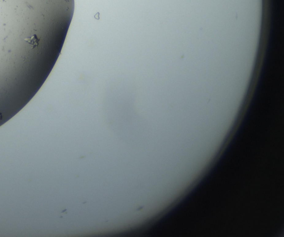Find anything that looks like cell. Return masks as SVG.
I'll use <instances>...</instances> for the list:
<instances>
[{
    "label": "cell",
    "instance_id": "cell-1",
    "mask_svg": "<svg viewBox=\"0 0 284 237\" xmlns=\"http://www.w3.org/2000/svg\"><path fill=\"white\" fill-rule=\"evenodd\" d=\"M25 41L27 42L30 45H31L32 46V49H33V48H35V47L38 46L39 42L40 41V39L38 38L37 35H34L32 36L31 37L25 38Z\"/></svg>",
    "mask_w": 284,
    "mask_h": 237
},
{
    "label": "cell",
    "instance_id": "cell-2",
    "mask_svg": "<svg viewBox=\"0 0 284 237\" xmlns=\"http://www.w3.org/2000/svg\"><path fill=\"white\" fill-rule=\"evenodd\" d=\"M2 113H0V120H2Z\"/></svg>",
    "mask_w": 284,
    "mask_h": 237
}]
</instances>
